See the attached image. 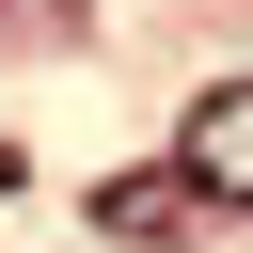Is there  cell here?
<instances>
[{"mask_svg": "<svg viewBox=\"0 0 253 253\" xmlns=\"http://www.w3.org/2000/svg\"><path fill=\"white\" fill-rule=\"evenodd\" d=\"M174 174H190V206H253V79H206V95H190Z\"/></svg>", "mask_w": 253, "mask_h": 253, "instance_id": "6da1fadb", "label": "cell"}, {"mask_svg": "<svg viewBox=\"0 0 253 253\" xmlns=\"http://www.w3.org/2000/svg\"><path fill=\"white\" fill-rule=\"evenodd\" d=\"M95 221H111V237H190V174H111Z\"/></svg>", "mask_w": 253, "mask_h": 253, "instance_id": "7a4b0ae2", "label": "cell"}]
</instances>
